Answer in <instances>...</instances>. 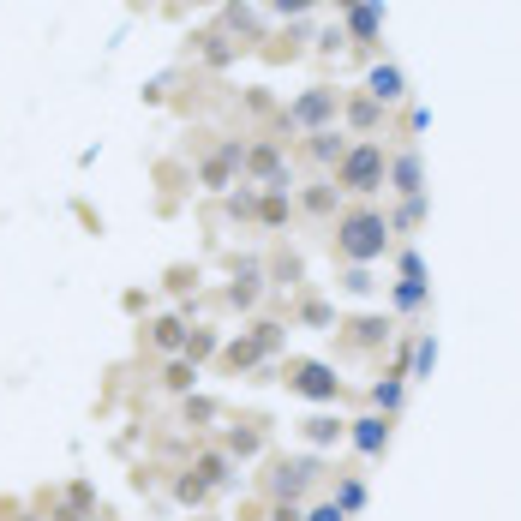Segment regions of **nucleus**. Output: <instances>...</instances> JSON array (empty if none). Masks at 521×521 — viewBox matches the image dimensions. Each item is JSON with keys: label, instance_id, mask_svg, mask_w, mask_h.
<instances>
[{"label": "nucleus", "instance_id": "f257e3e1", "mask_svg": "<svg viewBox=\"0 0 521 521\" xmlns=\"http://www.w3.org/2000/svg\"><path fill=\"white\" fill-rule=\"evenodd\" d=\"M390 246H396V234H390V216H384V210L354 204V210H342V216H336L330 252H336L342 264H378Z\"/></svg>", "mask_w": 521, "mask_h": 521}, {"label": "nucleus", "instance_id": "f03ea898", "mask_svg": "<svg viewBox=\"0 0 521 521\" xmlns=\"http://www.w3.org/2000/svg\"><path fill=\"white\" fill-rule=\"evenodd\" d=\"M384 174H390V156H384V144H372V138L348 144V156L336 162V186H342L348 198H372V192H384Z\"/></svg>", "mask_w": 521, "mask_h": 521}, {"label": "nucleus", "instance_id": "7ed1b4c3", "mask_svg": "<svg viewBox=\"0 0 521 521\" xmlns=\"http://www.w3.org/2000/svg\"><path fill=\"white\" fill-rule=\"evenodd\" d=\"M318 480H324V462L318 456H270L264 492H270V504H300Z\"/></svg>", "mask_w": 521, "mask_h": 521}, {"label": "nucleus", "instance_id": "20e7f679", "mask_svg": "<svg viewBox=\"0 0 521 521\" xmlns=\"http://www.w3.org/2000/svg\"><path fill=\"white\" fill-rule=\"evenodd\" d=\"M336 114H342V96H336L330 84H312V90H300V96L276 114V126H282V132H324V126H336Z\"/></svg>", "mask_w": 521, "mask_h": 521}, {"label": "nucleus", "instance_id": "39448f33", "mask_svg": "<svg viewBox=\"0 0 521 521\" xmlns=\"http://www.w3.org/2000/svg\"><path fill=\"white\" fill-rule=\"evenodd\" d=\"M294 396H306V402H342V378H336V366H324V360H294L288 366V378H282Z\"/></svg>", "mask_w": 521, "mask_h": 521}, {"label": "nucleus", "instance_id": "423d86ee", "mask_svg": "<svg viewBox=\"0 0 521 521\" xmlns=\"http://www.w3.org/2000/svg\"><path fill=\"white\" fill-rule=\"evenodd\" d=\"M246 168V144H234V138H222L204 162H198V186L204 192H228L234 186V174Z\"/></svg>", "mask_w": 521, "mask_h": 521}, {"label": "nucleus", "instance_id": "0eeeda50", "mask_svg": "<svg viewBox=\"0 0 521 521\" xmlns=\"http://www.w3.org/2000/svg\"><path fill=\"white\" fill-rule=\"evenodd\" d=\"M186 474H192V480H198V486H204V492H228V486H234V480H240V462H234V456H228V450H198V456H192V468H186Z\"/></svg>", "mask_w": 521, "mask_h": 521}, {"label": "nucleus", "instance_id": "6e6552de", "mask_svg": "<svg viewBox=\"0 0 521 521\" xmlns=\"http://www.w3.org/2000/svg\"><path fill=\"white\" fill-rule=\"evenodd\" d=\"M240 174H252L258 186H288V156H282V144H276V138L252 144V150H246V168H240Z\"/></svg>", "mask_w": 521, "mask_h": 521}, {"label": "nucleus", "instance_id": "1a4fd4ad", "mask_svg": "<svg viewBox=\"0 0 521 521\" xmlns=\"http://www.w3.org/2000/svg\"><path fill=\"white\" fill-rule=\"evenodd\" d=\"M48 521H96V486L72 480L60 498H48Z\"/></svg>", "mask_w": 521, "mask_h": 521}, {"label": "nucleus", "instance_id": "9d476101", "mask_svg": "<svg viewBox=\"0 0 521 521\" xmlns=\"http://www.w3.org/2000/svg\"><path fill=\"white\" fill-rule=\"evenodd\" d=\"M384 186H390L396 198H420V192H426V162H420V150H402V156H390V174H384Z\"/></svg>", "mask_w": 521, "mask_h": 521}, {"label": "nucleus", "instance_id": "9b49d317", "mask_svg": "<svg viewBox=\"0 0 521 521\" xmlns=\"http://www.w3.org/2000/svg\"><path fill=\"white\" fill-rule=\"evenodd\" d=\"M348 444L366 456V462H378L384 450H390V414H366V420H348Z\"/></svg>", "mask_w": 521, "mask_h": 521}, {"label": "nucleus", "instance_id": "f8f14e48", "mask_svg": "<svg viewBox=\"0 0 521 521\" xmlns=\"http://www.w3.org/2000/svg\"><path fill=\"white\" fill-rule=\"evenodd\" d=\"M258 294H264V264H258V258H240V264H234V282H228V306L252 312Z\"/></svg>", "mask_w": 521, "mask_h": 521}, {"label": "nucleus", "instance_id": "ddd939ff", "mask_svg": "<svg viewBox=\"0 0 521 521\" xmlns=\"http://www.w3.org/2000/svg\"><path fill=\"white\" fill-rule=\"evenodd\" d=\"M342 342H348L354 354H372V348H384V342H390V318H378V312L348 318V324H342Z\"/></svg>", "mask_w": 521, "mask_h": 521}, {"label": "nucleus", "instance_id": "4468645a", "mask_svg": "<svg viewBox=\"0 0 521 521\" xmlns=\"http://www.w3.org/2000/svg\"><path fill=\"white\" fill-rule=\"evenodd\" d=\"M264 444H270L264 420H234V426H228V438H222V450H228L234 462H252V456H264Z\"/></svg>", "mask_w": 521, "mask_h": 521}, {"label": "nucleus", "instance_id": "2eb2a0df", "mask_svg": "<svg viewBox=\"0 0 521 521\" xmlns=\"http://www.w3.org/2000/svg\"><path fill=\"white\" fill-rule=\"evenodd\" d=\"M366 96H372V102H384V108H396V102L408 96L402 66H390V60H384V66H372V72H366Z\"/></svg>", "mask_w": 521, "mask_h": 521}, {"label": "nucleus", "instance_id": "dca6fc26", "mask_svg": "<svg viewBox=\"0 0 521 521\" xmlns=\"http://www.w3.org/2000/svg\"><path fill=\"white\" fill-rule=\"evenodd\" d=\"M300 438H306L312 450H330V444L348 438V420H336V414H306V420H300Z\"/></svg>", "mask_w": 521, "mask_h": 521}, {"label": "nucleus", "instance_id": "f3484780", "mask_svg": "<svg viewBox=\"0 0 521 521\" xmlns=\"http://www.w3.org/2000/svg\"><path fill=\"white\" fill-rule=\"evenodd\" d=\"M306 156H312L318 168H336V162L348 156V138H342L336 126H324V132H306Z\"/></svg>", "mask_w": 521, "mask_h": 521}, {"label": "nucleus", "instance_id": "a211bd4d", "mask_svg": "<svg viewBox=\"0 0 521 521\" xmlns=\"http://www.w3.org/2000/svg\"><path fill=\"white\" fill-rule=\"evenodd\" d=\"M264 360H270V354L258 348V336H252V330H246V336H234V342H222V366H228V372H252V366H264Z\"/></svg>", "mask_w": 521, "mask_h": 521}, {"label": "nucleus", "instance_id": "6ab92c4d", "mask_svg": "<svg viewBox=\"0 0 521 521\" xmlns=\"http://www.w3.org/2000/svg\"><path fill=\"white\" fill-rule=\"evenodd\" d=\"M336 204H342V186H336V180H312V186L300 192V210H306V216H342Z\"/></svg>", "mask_w": 521, "mask_h": 521}, {"label": "nucleus", "instance_id": "aec40b11", "mask_svg": "<svg viewBox=\"0 0 521 521\" xmlns=\"http://www.w3.org/2000/svg\"><path fill=\"white\" fill-rule=\"evenodd\" d=\"M144 336H150V348H162V354H180V348H186V318H174V312H168V318H156Z\"/></svg>", "mask_w": 521, "mask_h": 521}, {"label": "nucleus", "instance_id": "412c9836", "mask_svg": "<svg viewBox=\"0 0 521 521\" xmlns=\"http://www.w3.org/2000/svg\"><path fill=\"white\" fill-rule=\"evenodd\" d=\"M342 108H348V126H354V132H378V120H384V102H372L366 90H360V96H348Z\"/></svg>", "mask_w": 521, "mask_h": 521}, {"label": "nucleus", "instance_id": "4be33fe9", "mask_svg": "<svg viewBox=\"0 0 521 521\" xmlns=\"http://www.w3.org/2000/svg\"><path fill=\"white\" fill-rule=\"evenodd\" d=\"M378 24H384V6H378V0H360V6L348 12V36H354V42H372Z\"/></svg>", "mask_w": 521, "mask_h": 521}, {"label": "nucleus", "instance_id": "5701e85b", "mask_svg": "<svg viewBox=\"0 0 521 521\" xmlns=\"http://www.w3.org/2000/svg\"><path fill=\"white\" fill-rule=\"evenodd\" d=\"M162 384H168L174 396H192V384H198V366H192L186 354H168V366H162Z\"/></svg>", "mask_w": 521, "mask_h": 521}, {"label": "nucleus", "instance_id": "b1692460", "mask_svg": "<svg viewBox=\"0 0 521 521\" xmlns=\"http://www.w3.org/2000/svg\"><path fill=\"white\" fill-rule=\"evenodd\" d=\"M258 222H264V228H282V222H288V186H264V198H258Z\"/></svg>", "mask_w": 521, "mask_h": 521}, {"label": "nucleus", "instance_id": "393cba45", "mask_svg": "<svg viewBox=\"0 0 521 521\" xmlns=\"http://www.w3.org/2000/svg\"><path fill=\"white\" fill-rule=\"evenodd\" d=\"M420 222H426V192H420V198H402V204H396V216H390V234H414Z\"/></svg>", "mask_w": 521, "mask_h": 521}, {"label": "nucleus", "instance_id": "a878e982", "mask_svg": "<svg viewBox=\"0 0 521 521\" xmlns=\"http://www.w3.org/2000/svg\"><path fill=\"white\" fill-rule=\"evenodd\" d=\"M342 294H354V300H372V294H378V276H372V264H348V270H342Z\"/></svg>", "mask_w": 521, "mask_h": 521}, {"label": "nucleus", "instance_id": "bb28decb", "mask_svg": "<svg viewBox=\"0 0 521 521\" xmlns=\"http://www.w3.org/2000/svg\"><path fill=\"white\" fill-rule=\"evenodd\" d=\"M180 354H186L192 366H204L210 354H222V336H216V330H186V348H180Z\"/></svg>", "mask_w": 521, "mask_h": 521}, {"label": "nucleus", "instance_id": "cd10ccee", "mask_svg": "<svg viewBox=\"0 0 521 521\" xmlns=\"http://www.w3.org/2000/svg\"><path fill=\"white\" fill-rule=\"evenodd\" d=\"M432 366H438V342L420 336V342L408 348V378H432Z\"/></svg>", "mask_w": 521, "mask_h": 521}, {"label": "nucleus", "instance_id": "c85d7f7f", "mask_svg": "<svg viewBox=\"0 0 521 521\" xmlns=\"http://www.w3.org/2000/svg\"><path fill=\"white\" fill-rule=\"evenodd\" d=\"M300 324L306 330H330L336 324V306L330 300H300Z\"/></svg>", "mask_w": 521, "mask_h": 521}, {"label": "nucleus", "instance_id": "c756f323", "mask_svg": "<svg viewBox=\"0 0 521 521\" xmlns=\"http://www.w3.org/2000/svg\"><path fill=\"white\" fill-rule=\"evenodd\" d=\"M336 504H342V516H354V510H366V480H360V474H348V480L336 486Z\"/></svg>", "mask_w": 521, "mask_h": 521}, {"label": "nucleus", "instance_id": "7c9ffc66", "mask_svg": "<svg viewBox=\"0 0 521 521\" xmlns=\"http://www.w3.org/2000/svg\"><path fill=\"white\" fill-rule=\"evenodd\" d=\"M432 294V282H396V312H420Z\"/></svg>", "mask_w": 521, "mask_h": 521}, {"label": "nucleus", "instance_id": "2f4dec72", "mask_svg": "<svg viewBox=\"0 0 521 521\" xmlns=\"http://www.w3.org/2000/svg\"><path fill=\"white\" fill-rule=\"evenodd\" d=\"M216 414H222V408H216L210 396H186V426H210Z\"/></svg>", "mask_w": 521, "mask_h": 521}, {"label": "nucleus", "instance_id": "473e14b6", "mask_svg": "<svg viewBox=\"0 0 521 521\" xmlns=\"http://www.w3.org/2000/svg\"><path fill=\"white\" fill-rule=\"evenodd\" d=\"M174 498H180V504H186V510H198V504H204V498H210V492H204V486H198V480H192V474H180V480H174Z\"/></svg>", "mask_w": 521, "mask_h": 521}, {"label": "nucleus", "instance_id": "72a5a7b5", "mask_svg": "<svg viewBox=\"0 0 521 521\" xmlns=\"http://www.w3.org/2000/svg\"><path fill=\"white\" fill-rule=\"evenodd\" d=\"M198 42H204V60H210V66H222V60H234V48H228V36H216V30H210V36H198Z\"/></svg>", "mask_w": 521, "mask_h": 521}, {"label": "nucleus", "instance_id": "f704fd0d", "mask_svg": "<svg viewBox=\"0 0 521 521\" xmlns=\"http://www.w3.org/2000/svg\"><path fill=\"white\" fill-rule=\"evenodd\" d=\"M264 6H270L276 18H306V12H312L318 0H264Z\"/></svg>", "mask_w": 521, "mask_h": 521}, {"label": "nucleus", "instance_id": "c9c22d12", "mask_svg": "<svg viewBox=\"0 0 521 521\" xmlns=\"http://www.w3.org/2000/svg\"><path fill=\"white\" fill-rule=\"evenodd\" d=\"M306 521H348V516H342V504L330 498V504H312V510H306Z\"/></svg>", "mask_w": 521, "mask_h": 521}, {"label": "nucleus", "instance_id": "e433bc0d", "mask_svg": "<svg viewBox=\"0 0 521 521\" xmlns=\"http://www.w3.org/2000/svg\"><path fill=\"white\" fill-rule=\"evenodd\" d=\"M192 282H198V270H186V264H180V270H168V288H174V294H186Z\"/></svg>", "mask_w": 521, "mask_h": 521}, {"label": "nucleus", "instance_id": "4c0bfd02", "mask_svg": "<svg viewBox=\"0 0 521 521\" xmlns=\"http://www.w3.org/2000/svg\"><path fill=\"white\" fill-rule=\"evenodd\" d=\"M264 521H306V510H300V504H270Z\"/></svg>", "mask_w": 521, "mask_h": 521}, {"label": "nucleus", "instance_id": "58836bf2", "mask_svg": "<svg viewBox=\"0 0 521 521\" xmlns=\"http://www.w3.org/2000/svg\"><path fill=\"white\" fill-rule=\"evenodd\" d=\"M318 48H324V54H336V48H348V30H324V36H318Z\"/></svg>", "mask_w": 521, "mask_h": 521}, {"label": "nucleus", "instance_id": "ea45409f", "mask_svg": "<svg viewBox=\"0 0 521 521\" xmlns=\"http://www.w3.org/2000/svg\"><path fill=\"white\" fill-rule=\"evenodd\" d=\"M276 282H288V288H294V282H300V258H282V264H276Z\"/></svg>", "mask_w": 521, "mask_h": 521}, {"label": "nucleus", "instance_id": "a19ab883", "mask_svg": "<svg viewBox=\"0 0 521 521\" xmlns=\"http://www.w3.org/2000/svg\"><path fill=\"white\" fill-rule=\"evenodd\" d=\"M336 6H342V12H354V6H360V0H336Z\"/></svg>", "mask_w": 521, "mask_h": 521}, {"label": "nucleus", "instance_id": "79ce46f5", "mask_svg": "<svg viewBox=\"0 0 521 521\" xmlns=\"http://www.w3.org/2000/svg\"><path fill=\"white\" fill-rule=\"evenodd\" d=\"M198 521H222V516H198Z\"/></svg>", "mask_w": 521, "mask_h": 521}, {"label": "nucleus", "instance_id": "37998d69", "mask_svg": "<svg viewBox=\"0 0 521 521\" xmlns=\"http://www.w3.org/2000/svg\"><path fill=\"white\" fill-rule=\"evenodd\" d=\"M18 521H36V516H18Z\"/></svg>", "mask_w": 521, "mask_h": 521}]
</instances>
